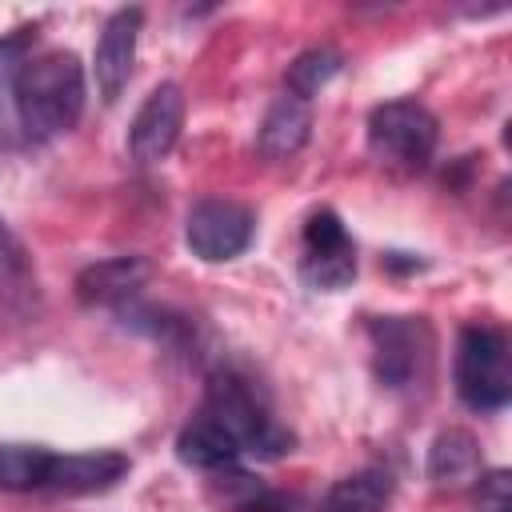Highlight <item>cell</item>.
I'll use <instances>...</instances> for the list:
<instances>
[{"mask_svg": "<svg viewBox=\"0 0 512 512\" xmlns=\"http://www.w3.org/2000/svg\"><path fill=\"white\" fill-rule=\"evenodd\" d=\"M12 100L20 128L32 140L68 132L84 112V68L76 52H44L36 60H24L12 80Z\"/></svg>", "mask_w": 512, "mask_h": 512, "instance_id": "6da1fadb", "label": "cell"}, {"mask_svg": "<svg viewBox=\"0 0 512 512\" xmlns=\"http://www.w3.org/2000/svg\"><path fill=\"white\" fill-rule=\"evenodd\" d=\"M208 420H216L236 444L240 456H260V460H280L284 452H292V432L264 408V400L236 376H216L208 384L204 408Z\"/></svg>", "mask_w": 512, "mask_h": 512, "instance_id": "7a4b0ae2", "label": "cell"}, {"mask_svg": "<svg viewBox=\"0 0 512 512\" xmlns=\"http://www.w3.org/2000/svg\"><path fill=\"white\" fill-rule=\"evenodd\" d=\"M456 392L476 412H496L512 396V360L508 336L492 324H468L456 340Z\"/></svg>", "mask_w": 512, "mask_h": 512, "instance_id": "3957f363", "label": "cell"}, {"mask_svg": "<svg viewBox=\"0 0 512 512\" xmlns=\"http://www.w3.org/2000/svg\"><path fill=\"white\" fill-rule=\"evenodd\" d=\"M440 140L436 116L416 100H384L368 116V148L392 172H420Z\"/></svg>", "mask_w": 512, "mask_h": 512, "instance_id": "277c9868", "label": "cell"}, {"mask_svg": "<svg viewBox=\"0 0 512 512\" xmlns=\"http://www.w3.org/2000/svg\"><path fill=\"white\" fill-rule=\"evenodd\" d=\"M376 380L404 392L428 380L436 360V336L424 316H376L368 320Z\"/></svg>", "mask_w": 512, "mask_h": 512, "instance_id": "5b68a950", "label": "cell"}, {"mask_svg": "<svg viewBox=\"0 0 512 512\" xmlns=\"http://www.w3.org/2000/svg\"><path fill=\"white\" fill-rule=\"evenodd\" d=\"M300 280L316 292H340L356 280V244L336 212L320 208L304 224L300 240Z\"/></svg>", "mask_w": 512, "mask_h": 512, "instance_id": "8992f818", "label": "cell"}, {"mask_svg": "<svg viewBox=\"0 0 512 512\" xmlns=\"http://www.w3.org/2000/svg\"><path fill=\"white\" fill-rule=\"evenodd\" d=\"M252 232H256L252 208L240 200H220V196L200 200L184 220V244L204 264H220V260L240 256L252 244Z\"/></svg>", "mask_w": 512, "mask_h": 512, "instance_id": "52a82bcc", "label": "cell"}, {"mask_svg": "<svg viewBox=\"0 0 512 512\" xmlns=\"http://www.w3.org/2000/svg\"><path fill=\"white\" fill-rule=\"evenodd\" d=\"M184 128V92L180 84L164 80L148 92V100L140 104V112L132 116L128 128V152L136 164H156L172 152L176 136Z\"/></svg>", "mask_w": 512, "mask_h": 512, "instance_id": "ba28073f", "label": "cell"}, {"mask_svg": "<svg viewBox=\"0 0 512 512\" xmlns=\"http://www.w3.org/2000/svg\"><path fill=\"white\" fill-rule=\"evenodd\" d=\"M140 24L144 12L140 8H120L108 16L96 52H92V76H96V92L104 104H116V96L124 92L128 76H132V60H136V40H140Z\"/></svg>", "mask_w": 512, "mask_h": 512, "instance_id": "9c48e42d", "label": "cell"}, {"mask_svg": "<svg viewBox=\"0 0 512 512\" xmlns=\"http://www.w3.org/2000/svg\"><path fill=\"white\" fill-rule=\"evenodd\" d=\"M148 276H152V264L144 256L96 260L76 276V300L84 308H120L148 284Z\"/></svg>", "mask_w": 512, "mask_h": 512, "instance_id": "30bf717a", "label": "cell"}, {"mask_svg": "<svg viewBox=\"0 0 512 512\" xmlns=\"http://www.w3.org/2000/svg\"><path fill=\"white\" fill-rule=\"evenodd\" d=\"M124 476H128L124 452H80V456H56L44 488L60 496H92V492L112 488Z\"/></svg>", "mask_w": 512, "mask_h": 512, "instance_id": "8fae6325", "label": "cell"}, {"mask_svg": "<svg viewBox=\"0 0 512 512\" xmlns=\"http://www.w3.org/2000/svg\"><path fill=\"white\" fill-rule=\"evenodd\" d=\"M308 136H312V108H308V100H296V96L284 92L264 112L260 132H256V148L268 160H288V156H296L308 144Z\"/></svg>", "mask_w": 512, "mask_h": 512, "instance_id": "7c38bea8", "label": "cell"}, {"mask_svg": "<svg viewBox=\"0 0 512 512\" xmlns=\"http://www.w3.org/2000/svg\"><path fill=\"white\" fill-rule=\"evenodd\" d=\"M428 480L436 488H464L480 480V444L464 428H448L428 448Z\"/></svg>", "mask_w": 512, "mask_h": 512, "instance_id": "4fadbf2b", "label": "cell"}, {"mask_svg": "<svg viewBox=\"0 0 512 512\" xmlns=\"http://www.w3.org/2000/svg\"><path fill=\"white\" fill-rule=\"evenodd\" d=\"M176 456L188 464V468H200V472H220V468H232L240 460V444L216 424L208 420L204 412H196L180 436H176Z\"/></svg>", "mask_w": 512, "mask_h": 512, "instance_id": "5bb4252c", "label": "cell"}, {"mask_svg": "<svg viewBox=\"0 0 512 512\" xmlns=\"http://www.w3.org/2000/svg\"><path fill=\"white\" fill-rule=\"evenodd\" d=\"M388 496H392V476L384 468H360L328 488L320 512H384Z\"/></svg>", "mask_w": 512, "mask_h": 512, "instance_id": "9a60e30c", "label": "cell"}, {"mask_svg": "<svg viewBox=\"0 0 512 512\" xmlns=\"http://www.w3.org/2000/svg\"><path fill=\"white\" fill-rule=\"evenodd\" d=\"M52 452L36 444H0V488L8 492H32L48 484Z\"/></svg>", "mask_w": 512, "mask_h": 512, "instance_id": "2e32d148", "label": "cell"}, {"mask_svg": "<svg viewBox=\"0 0 512 512\" xmlns=\"http://www.w3.org/2000/svg\"><path fill=\"white\" fill-rule=\"evenodd\" d=\"M0 296L8 304H24L36 296V268L24 240L0 220Z\"/></svg>", "mask_w": 512, "mask_h": 512, "instance_id": "e0dca14e", "label": "cell"}, {"mask_svg": "<svg viewBox=\"0 0 512 512\" xmlns=\"http://www.w3.org/2000/svg\"><path fill=\"white\" fill-rule=\"evenodd\" d=\"M340 64H344V56L336 48H308V52H300L288 64V76H284L288 80V96H296V100L316 96L340 72Z\"/></svg>", "mask_w": 512, "mask_h": 512, "instance_id": "ac0fdd59", "label": "cell"}, {"mask_svg": "<svg viewBox=\"0 0 512 512\" xmlns=\"http://www.w3.org/2000/svg\"><path fill=\"white\" fill-rule=\"evenodd\" d=\"M484 504H488L484 512H508V500H484Z\"/></svg>", "mask_w": 512, "mask_h": 512, "instance_id": "d6986e66", "label": "cell"}, {"mask_svg": "<svg viewBox=\"0 0 512 512\" xmlns=\"http://www.w3.org/2000/svg\"><path fill=\"white\" fill-rule=\"evenodd\" d=\"M264 512H272V508H264Z\"/></svg>", "mask_w": 512, "mask_h": 512, "instance_id": "ffe728a7", "label": "cell"}]
</instances>
